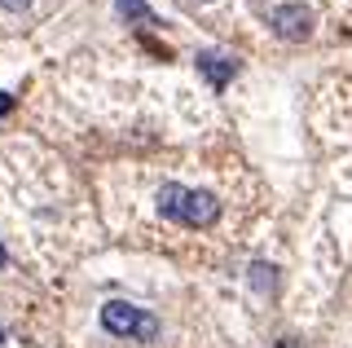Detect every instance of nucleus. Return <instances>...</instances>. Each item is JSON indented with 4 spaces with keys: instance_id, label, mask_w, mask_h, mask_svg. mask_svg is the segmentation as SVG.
Returning a JSON list of instances; mask_svg holds the SVG:
<instances>
[{
    "instance_id": "nucleus-1",
    "label": "nucleus",
    "mask_w": 352,
    "mask_h": 348,
    "mask_svg": "<svg viewBox=\"0 0 352 348\" xmlns=\"http://www.w3.org/2000/svg\"><path fill=\"white\" fill-rule=\"evenodd\" d=\"M159 212L168 216V221H181V225H212L220 216V203L216 194L207 190H185V186H163L159 190Z\"/></svg>"
},
{
    "instance_id": "nucleus-2",
    "label": "nucleus",
    "mask_w": 352,
    "mask_h": 348,
    "mask_svg": "<svg viewBox=\"0 0 352 348\" xmlns=\"http://www.w3.org/2000/svg\"><path fill=\"white\" fill-rule=\"evenodd\" d=\"M102 326L110 335H119V340H137V344H154V340H159V322H154L146 309L124 304V300L102 304Z\"/></svg>"
},
{
    "instance_id": "nucleus-3",
    "label": "nucleus",
    "mask_w": 352,
    "mask_h": 348,
    "mask_svg": "<svg viewBox=\"0 0 352 348\" xmlns=\"http://www.w3.org/2000/svg\"><path fill=\"white\" fill-rule=\"evenodd\" d=\"M264 18H269V27L282 40H304L313 31V14L304 5H273V9H264Z\"/></svg>"
},
{
    "instance_id": "nucleus-4",
    "label": "nucleus",
    "mask_w": 352,
    "mask_h": 348,
    "mask_svg": "<svg viewBox=\"0 0 352 348\" xmlns=\"http://www.w3.org/2000/svg\"><path fill=\"white\" fill-rule=\"evenodd\" d=\"M198 71L212 80V89H225V84L238 75V62L225 58V53H198Z\"/></svg>"
},
{
    "instance_id": "nucleus-5",
    "label": "nucleus",
    "mask_w": 352,
    "mask_h": 348,
    "mask_svg": "<svg viewBox=\"0 0 352 348\" xmlns=\"http://www.w3.org/2000/svg\"><path fill=\"white\" fill-rule=\"evenodd\" d=\"M119 18H128V23H141V27H159V18L150 14L141 0H119Z\"/></svg>"
},
{
    "instance_id": "nucleus-6",
    "label": "nucleus",
    "mask_w": 352,
    "mask_h": 348,
    "mask_svg": "<svg viewBox=\"0 0 352 348\" xmlns=\"http://www.w3.org/2000/svg\"><path fill=\"white\" fill-rule=\"evenodd\" d=\"M251 287H256V291H273V287H278V269L264 265V260H256V265H251Z\"/></svg>"
},
{
    "instance_id": "nucleus-7",
    "label": "nucleus",
    "mask_w": 352,
    "mask_h": 348,
    "mask_svg": "<svg viewBox=\"0 0 352 348\" xmlns=\"http://www.w3.org/2000/svg\"><path fill=\"white\" fill-rule=\"evenodd\" d=\"M0 5H5V9H14V14H18V9H27V5H31V0H0Z\"/></svg>"
},
{
    "instance_id": "nucleus-8",
    "label": "nucleus",
    "mask_w": 352,
    "mask_h": 348,
    "mask_svg": "<svg viewBox=\"0 0 352 348\" xmlns=\"http://www.w3.org/2000/svg\"><path fill=\"white\" fill-rule=\"evenodd\" d=\"M9 111V93H0V115H5Z\"/></svg>"
},
{
    "instance_id": "nucleus-9",
    "label": "nucleus",
    "mask_w": 352,
    "mask_h": 348,
    "mask_svg": "<svg viewBox=\"0 0 352 348\" xmlns=\"http://www.w3.org/2000/svg\"><path fill=\"white\" fill-rule=\"evenodd\" d=\"M278 348H304V344H295V340H282V344H278Z\"/></svg>"
},
{
    "instance_id": "nucleus-10",
    "label": "nucleus",
    "mask_w": 352,
    "mask_h": 348,
    "mask_svg": "<svg viewBox=\"0 0 352 348\" xmlns=\"http://www.w3.org/2000/svg\"><path fill=\"white\" fill-rule=\"evenodd\" d=\"M0 269H5V247H0Z\"/></svg>"
},
{
    "instance_id": "nucleus-11",
    "label": "nucleus",
    "mask_w": 352,
    "mask_h": 348,
    "mask_svg": "<svg viewBox=\"0 0 352 348\" xmlns=\"http://www.w3.org/2000/svg\"><path fill=\"white\" fill-rule=\"evenodd\" d=\"M0 344H5V331H0Z\"/></svg>"
}]
</instances>
